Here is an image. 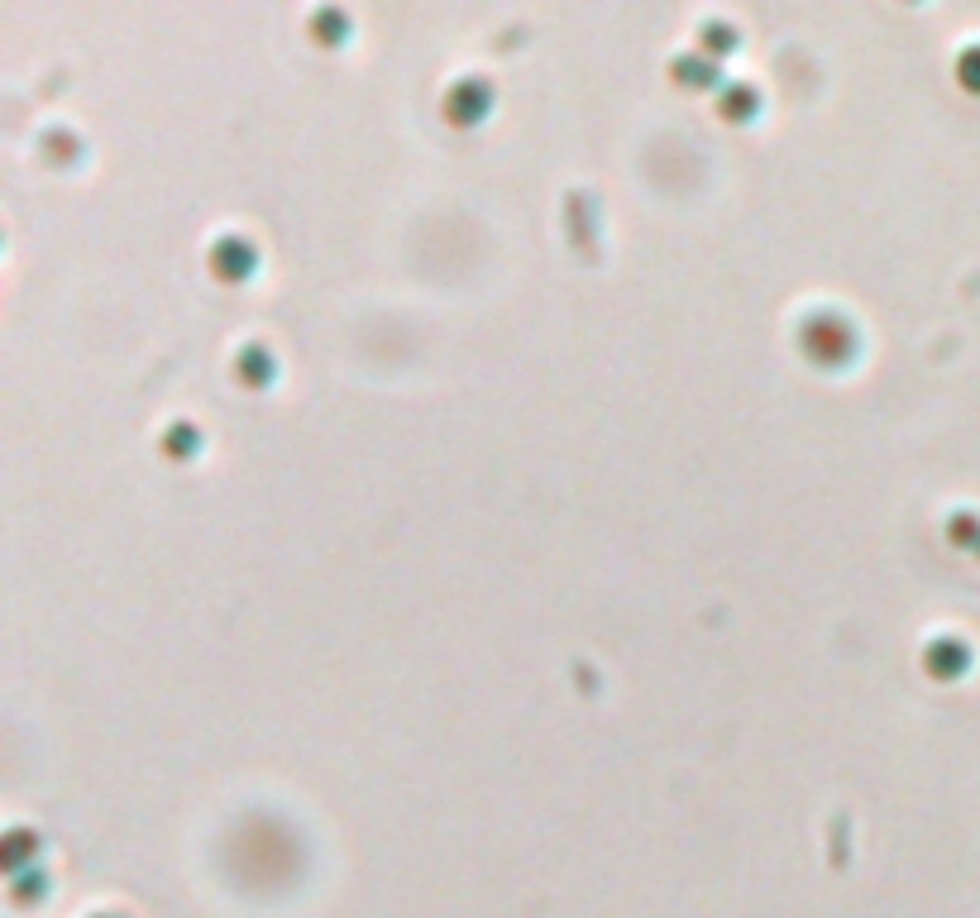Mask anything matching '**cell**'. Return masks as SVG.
I'll return each mask as SVG.
<instances>
[{
	"label": "cell",
	"mask_w": 980,
	"mask_h": 918,
	"mask_svg": "<svg viewBox=\"0 0 980 918\" xmlns=\"http://www.w3.org/2000/svg\"><path fill=\"white\" fill-rule=\"evenodd\" d=\"M804 350L818 359V364H837V359H847L851 354V326L842 321V316H832V311H823V316H813L804 326Z\"/></svg>",
	"instance_id": "obj_1"
},
{
	"label": "cell",
	"mask_w": 980,
	"mask_h": 918,
	"mask_svg": "<svg viewBox=\"0 0 980 918\" xmlns=\"http://www.w3.org/2000/svg\"><path fill=\"white\" fill-rule=\"evenodd\" d=\"M254 263H259V254H254V244L244 240V235H220L216 244H211V268H216L220 278H249L254 273Z\"/></svg>",
	"instance_id": "obj_2"
},
{
	"label": "cell",
	"mask_w": 980,
	"mask_h": 918,
	"mask_svg": "<svg viewBox=\"0 0 980 918\" xmlns=\"http://www.w3.org/2000/svg\"><path fill=\"white\" fill-rule=\"evenodd\" d=\"M450 120H464V125H474L483 110H488V87L483 82H474V77H464L455 91H450Z\"/></svg>",
	"instance_id": "obj_3"
},
{
	"label": "cell",
	"mask_w": 980,
	"mask_h": 918,
	"mask_svg": "<svg viewBox=\"0 0 980 918\" xmlns=\"http://www.w3.org/2000/svg\"><path fill=\"white\" fill-rule=\"evenodd\" d=\"M923 660H928V670H933V675H957L961 665H966V646L952 641V636H937L933 646L923 651Z\"/></svg>",
	"instance_id": "obj_4"
},
{
	"label": "cell",
	"mask_w": 980,
	"mask_h": 918,
	"mask_svg": "<svg viewBox=\"0 0 980 918\" xmlns=\"http://www.w3.org/2000/svg\"><path fill=\"white\" fill-rule=\"evenodd\" d=\"M675 77L679 82H689V87H713L718 82V67H713V58H703V53H684V58H675Z\"/></svg>",
	"instance_id": "obj_5"
},
{
	"label": "cell",
	"mask_w": 980,
	"mask_h": 918,
	"mask_svg": "<svg viewBox=\"0 0 980 918\" xmlns=\"http://www.w3.org/2000/svg\"><path fill=\"white\" fill-rule=\"evenodd\" d=\"M751 110H756V91H751V87H727V91H722V115H732V120H751Z\"/></svg>",
	"instance_id": "obj_6"
},
{
	"label": "cell",
	"mask_w": 980,
	"mask_h": 918,
	"mask_svg": "<svg viewBox=\"0 0 980 918\" xmlns=\"http://www.w3.org/2000/svg\"><path fill=\"white\" fill-rule=\"evenodd\" d=\"M703 48H708V53H732V48H737V29H732V24H718V20L703 24Z\"/></svg>",
	"instance_id": "obj_7"
},
{
	"label": "cell",
	"mask_w": 980,
	"mask_h": 918,
	"mask_svg": "<svg viewBox=\"0 0 980 918\" xmlns=\"http://www.w3.org/2000/svg\"><path fill=\"white\" fill-rule=\"evenodd\" d=\"M240 369H244V378H249V383H268V373H273V359H268L263 350H249V354L240 359Z\"/></svg>",
	"instance_id": "obj_8"
},
{
	"label": "cell",
	"mask_w": 980,
	"mask_h": 918,
	"mask_svg": "<svg viewBox=\"0 0 980 918\" xmlns=\"http://www.w3.org/2000/svg\"><path fill=\"white\" fill-rule=\"evenodd\" d=\"M957 72H961V82H966V87H971V91H980V44L961 53Z\"/></svg>",
	"instance_id": "obj_9"
}]
</instances>
